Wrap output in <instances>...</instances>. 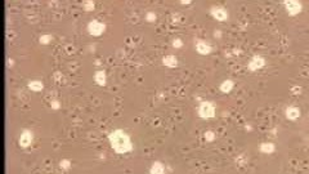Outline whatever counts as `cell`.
<instances>
[{"label":"cell","instance_id":"1","mask_svg":"<svg viewBox=\"0 0 309 174\" xmlns=\"http://www.w3.org/2000/svg\"><path fill=\"white\" fill-rule=\"evenodd\" d=\"M112 147L117 151V152H126L130 150V142L126 134H124L122 131H115L110 135Z\"/></svg>","mask_w":309,"mask_h":174},{"label":"cell","instance_id":"2","mask_svg":"<svg viewBox=\"0 0 309 174\" xmlns=\"http://www.w3.org/2000/svg\"><path fill=\"white\" fill-rule=\"evenodd\" d=\"M104 29V26L103 25H100V23H98V22H92L90 25H89V30H90V32L92 34H94V35H98V34H100L102 32V30Z\"/></svg>","mask_w":309,"mask_h":174},{"label":"cell","instance_id":"3","mask_svg":"<svg viewBox=\"0 0 309 174\" xmlns=\"http://www.w3.org/2000/svg\"><path fill=\"white\" fill-rule=\"evenodd\" d=\"M201 115L202 116H212V107L210 103H204L201 106Z\"/></svg>","mask_w":309,"mask_h":174},{"label":"cell","instance_id":"4","mask_svg":"<svg viewBox=\"0 0 309 174\" xmlns=\"http://www.w3.org/2000/svg\"><path fill=\"white\" fill-rule=\"evenodd\" d=\"M30 142H31V134L29 133V131H25V133L21 135V138H19V143H21L23 147H26Z\"/></svg>","mask_w":309,"mask_h":174},{"label":"cell","instance_id":"5","mask_svg":"<svg viewBox=\"0 0 309 174\" xmlns=\"http://www.w3.org/2000/svg\"><path fill=\"white\" fill-rule=\"evenodd\" d=\"M212 14H214L215 17H216V19H219V21H224V19L228 17L227 12L223 10V9H216V10L212 12Z\"/></svg>","mask_w":309,"mask_h":174},{"label":"cell","instance_id":"6","mask_svg":"<svg viewBox=\"0 0 309 174\" xmlns=\"http://www.w3.org/2000/svg\"><path fill=\"white\" fill-rule=\"evenodd\" d=\"M162 172H164V168H162V165L160 162L153 164L152 169H151V174H162Z\"/></svg>","mask_w":309,"mask_h":174},{"label":"cell","instance_id":"7","mask_svg":"<svg viewBox=\"0 0 309 174\" xmlns=\"http://www.w3.org/2000/svg\"><path fill=\"white\" fill-rule=\"evenodd\" d=\"M287 116L291 119H295L299 116V112H297L296 108H290V110H287Z\"/></svg>","mask_w":309,"mask_h":174},{"label":"cell","instance_id":"8","mask_svg":"<svg viewBox=\"0 0 309 174\" xmlns=\"http://www.w3.org/2000/svg\"><path fill=\"white\" fill-rule=\"evenodd\" d=\"M95 80L98 81V84H104V73H103L102 71L97 72V75H95Z\"/></svg>","mask_w":309,"mask_h":174},{"label":"cell","instance_id":"9","mask_svg":"<svg viewBox=\"0 0 309 174\" xmlns=\"http://www.w3.org/2000/svg\"><path fill=\"white\" fill-rule=\"evenodd\" d=\"M197 49H198L201 53H209V46L202 44V43H200V44L197 45Z\"/></svg>","mask_w":309,"mask_h":174},{"label":"cell","instance_id":"10","mask_svg":"<svg viewBox=\"0 0 309 174\" xmlns=\"http://www.w3.org/2000/svg\"><path fill=\"white\" fill-rule=\"evenodd\" d=\"M29 87H30L31 89H34V90H39V89H41V88H42V84L37 83V81H34V83H30Z\"/></svg>","mask_w":309,"mask_h":174},{"label":"cell","instance_id":"11","mask_svg":"<svg viewBox=\"0 0 309 174\" xmlns=\"http://www.w3.org/2000/svg\"><path fill=\"white\" fill-rule=\"evenodd\" d=\"M263 150H265V151H272L273 150V146L272 145H268V146H263Z\"/></svg>","mask_w":309,"mask_h":174}]
</instances>
